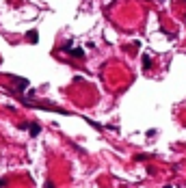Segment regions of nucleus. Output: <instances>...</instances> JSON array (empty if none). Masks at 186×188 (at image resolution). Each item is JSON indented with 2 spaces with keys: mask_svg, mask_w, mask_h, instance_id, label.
<instances>
[{
  "mask_svg": "<svg viewBox=\"0 0 186 188\" xmlns=\"http://www.w3.org/2000/svg\"><path fill=\"white\" fill-rule=\"evenodd\" d=\"M26 39H28L30 43H37V41H39V33H37V30H28V33H26Z\"/></svg>",
  "mask_w": 186,
  "mask_h": 188,
  "instance_id": "nucleus-1",
  "label": "nucleus"
},
{
  "mask_svg": "<svg viewBox=\"0 0 186 188\" xmlns=\"http://www.w3.org/2000/svg\"><path fill=\"white\" fill-rule=\"evenodd\" d=\"M28 132H30V136H37V134L41 132V128H39L37 123H28Z\"/></svg>",
  "mask_w": 186,
  "mask_h": 188,
  "instance_id": "nucleus-2",
  "label": "nucleus"
},
{
  "mask_svg": "<svg viewBox=\"0 0 186 188\" xmlns=\"http://www.w3.org/2000/svg\"><path fill=\"white\" fill-rule=\"evenodd\" d=\"M15 87L17 89H26L28 87V80L26 78H15Z\"/></svg>",
  "mask_w": 186,
  "mask_h": 188,
  "instance_id": "nucleus-3",
  "label": "nucleus"
},
{
  "mask_svg": "<svg viewBox=\"0 0 186 188\" xmlns=\"http://www.w3.org/2000/svg\"><path fill=\"white\" fill-rule=\"evenodd\" d=\"M69 54L76 56V59H80V56H84V50L82 48H72V50H69Z\"/></svg>",
  "mask_w": 186,
  "mask_h": 188,
  "instance_id": "nucleus-4",
  "label": "nucleus"
},
{
  "mask_svg": "<svg viewBox=\"0 0 186 188\" xmlns=\"http://www.w3.org/2000/svg\"><path fill=\"white\" fill-rule=\"evenodd\" d=\"M152 67V59L149 56H143V69H149Z\"/></svg>",
  "mask_w": 186,
  "mask_h": 188,
  "instance_id": "nucleus-5",
  "label": "nucleus"
},
{
  "mask_svg": "<svg viewBox=\"0 0 186 188\" xmlns=\"http://www.w3.org/2000/svg\"><path fill=\"white\" fill-rule=\"evenodd\" d=\"M7 184H5V179H0V188H5Z\"/></svg>",
  "mask_w": 186,
  "mask_h": 188,
  "instance_id": "nucleus-6",
  "label": "nucleus"
},
{
  "mask_svg": "<svg viewBox=\"0 0 186 188\" xmlns=\"http://www.w3.org/2000/svg\"><path fill=\"white\" fill-rule=\"evenodd\" d=\"M162 188H171V186H162Z\"/></svg>",
  "mask_w": 186,
  "mask_h": 188,
  "instance_id": "nucleus-7",
  "label": "nucleus"
}]
</instances>
